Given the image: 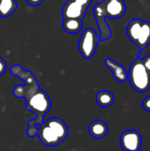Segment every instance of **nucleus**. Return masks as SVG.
<instances>
[{"mask_svg": "<svg viewBox=\"0 0 150 151\" xmlns=\"http://www.w3.org/2000/svg\"><path fill=\"white\" fill-rule=\"evenodd\" d=\"M11 75L16 76L24 81V85H17L12 94L17 98H25L27 110L34 114V119L27 122V134L33 138L37 135L38 128L35 125L43 122L44 116L51 108V101L48 94L40 88L37 79L31 71L23 69L19 65H14L10 70Z\"/></svg>", "mask_w": 150, "mask_h": 151, "instance_id": "f257e3e1", "label": "nucleus"}, {"mask_svg": "<svg viewBox=\"0 0 150 151\" xmlns=\"http://www.w3.org/2000/svg\"><path fill=\"white\" fill-rule=\"evenodd\" d=\"M68 127L64 120L58 118H50L40 124L37 135L47 147H54L60 144L68 136Z\"/></svg>", "mask_w": 150, "mask_h": 151, "instance_id": "f03ea898", "label": "nucleus"}, {"mask_svg": "<svg viewBox=\"0 0 150 151\" xmlns=\"http://www.w3.org/2000/svg\"><path fill=\"white\" fill-rule=\"evenodd\" d=\"M128 80L132 88L137 92L144 93L150 88V72L144 65L141 53L129 68Z\"/></svg>", "mask_w": 150, "mask_h": 151, "instance_id": "7ed1b4c3", "label": "nucleus"}, {"mask_svg": "<svg viewBox=\"0 0 150 151\" xmlns=\"http://www.w3.org/2000/svg\"><path fill=\"white\" fill-rule=\"evenodd\" d=\"M126 34L129 40L142 50L150 43V22L134 19L128 23Z\"/></svg>", "mask_w": 150, "mask_h": 151, "instance_id": "20e7f679", "label": "nucleus"}, {"mask_svg": "<svg viewBox=\"0 0 150 151\" xmlns=\"http://www.w3.org/2000/svg\"><path fill=\"white\" fill-rule=\"evenodd\" d=\"M99 41L100 37L95 29L92 27L86 28L82 32L79 41V50L81 56L86 59L91 58L96 51Z\"/></svg>", "mask_w": 150, "mask_h": 151, "instance_id": "39448f33", "label": "nucleus"}, {"mask_svg": "<svg viewBox=\"0 0 150 151\" xmlns=\"http://www.w3.org/2000/svg\"><path fill=\"white\" fill-rule=\"evenodd\" d=\"M92 0H67L62 10L63 19L75 18L83 19Z\"/></svg>", "mask_w": 150, "mask_h": 151, "instance_id": "423d86ee", "label": "nucleus"}, {"mask_svg": "<svg viewBox=\"0 0 150 151\" xmlns=\"http://www.w3.org/2000/svg\"><path fill=\"white\" fill-rule=\"evenodd\" d=\"M120 145L125 151H139L141 149V134L136 130H126L120 135Z\"/></svg>", "mask_w": 150, "mask_h": 151, "instance_id": "0eeeda50", "label": "nucleus"}, {"mask_svg": "<svg viewBox=\"0 0 150 151\" xmlns=\"http://www.w3.org/2000/svg\"><path fill=\"white\" fill-rule=\"evenodd\" d=\"M94 14L97 21L99 29L101 31L100 41L109 40L111 37V31L105 20L106 14H105V8H104V1L95 5Z\"/></svg>", "mask_w": 150, "mask_h": 151, "instance_id": "6e6552de", "label": "nucleus"}, {"mask_svg": "<svg viewBox=\"0 0 150 151\" xmlns=\"http://www.w3.org/2000/svg\"><path fill=\"white\" fill-rule=\"evenodd\" d=\"M106 18L119 19L126 12V6L123 0H104Z\"/></svg>", "mask_w": 150, "mask_h": 151, "instance_id": "1a4fd4ad", "label": "nucleus"}, {"mask_svg": "<svg viewBox=\"0 0 150 151\" xmlns=\"http://www.w3.org/2000/svg\"><path fill=\"white\" fill-rule=\"evenodd\" d=\"M104 63L105 65L111 71L116 81L118 82H125L128 80V73L122 65L115 62L111 58H106Z\"/></svg>", "mask_w": 150, "mask_h": 151, "instance_id": "9d476101", "label": "nucleus"}, {"mask_svg": "<svg viewBox=\"0 0 150 151\" xmlns=\"http://www.w3.org/2000/svg\"><path fill=\"white\" fill-rule=\"evenodd\" d=\"M109 132V127L107 124L101 119H97L90 123L88 127V133L91 137L95 139L104 138Z\"/></svg>", "mask_w": 150, "mask_h": 151, "instance_id": "9b49d317", "label": "nucleus"}, {"mask_svg": "<svg viewBox=\"0 0 150 151\" xmlns=\"http://www.w3.org/2000/svg\"><path fill=\"white\" fill-rule=\"evenodd\" d=\"M82 27V19L75 18L64 19L63 28L67 34H77L81 31Z\"/></svg>", "mask_w": 150, "mask_h": 151, "instance_id": "f8f14e48", "label": "nucleus"}, {"mask_svg": "<svg viewBox=\"0 0 150 151\" xmlns=\"http://www.w3.org/2000/svg\"><path fill=\"white\" fill-rule=\"evenodd\" d=\"M96 103L103 108H108L111 106L115 101L114 95L108 90H101L96 95Z\"/></svg>", "mask_w": 150, "mask_h": 151, "instance_id": "ddd939ff", "label": "nucleus"}, {"mask_svg": "<svg viewBox=\"0 0 150 151\" xmlns=\"http://www.w3.org/2000/svg\"><path fill=\"white\" fill-rule=\"evenodd\" d=\"M17 9L16 0H0V17L8 18Z\"/></svg>", "mask_w": 150, "mask_h": 151, "instance_id": "4468645a", "label": "nucleus"}, {"mask_svg": "<svg viewBox=\"0 0 150 151\" xmlns=\"http://www.w3.org/2000/svg\"><path fill=\"white\" fill-rule=\"evenodd\" d=\"M142 107L143 109L146 111H149L150 112V96H147L143 99V102H142Z\"/></svg>", "mask_w": 150, "mask_h": 151, "instance_id": "2eb2a0df", "label": "nucleus"}, {"mask_svg": "<svg viewBox=\"0 0 150 151\" xmlns=\"http://www.w3.org/2000/svg\"><path fill=\"white\" fill-rule=\"evenodd\" d=\"M6 69H7L6 63H5V61H4L3 58L0 57V77H1V76H3V75L4 74V73H5Z\"/></svg>", "mask_w": 150, "mask_h": 151, "instance_id": "dca6fc26", "label": "nucleus"}, {"mask_svg": "<svg viewBox=\"0 0 150 151\" xmlns=\"http://www.w3.org/2000/svg\"><path fill=\"white\" fill-rule=\"evenodd\" d=\"M27 1V3L29 4V5H31V6H37V5H40L42 2H43V0H26Z\"/></svg>", "mask_w": 150, "mask_h": 151, "instance_id": "f3484780", "label": "nucleus"}, {"mask_svg": "<svg viewBox=\"0 0 150 151\" xmlns=\"http://www.w3.org/2000/svg\"><path fill=\"white\" fill-rule=\"evenodd\" d=\"M141 59H142V62H143L144 65L146 66V68L150 72V55L145 57L144 58H141Z\"/></svg>", "mask_w": 150, "mask_h": 151, "instance_id": "a211bd4d", "label": "nucleus"}, {"mask_svg": "<svg viewBox=\"0 0 150 151\" xmlns=\"http://www.w3.org/2000/svg\"><path fill=\"white\" fill-rule=\"evenodd\" d=\"M107 1H111V0H107Z\"/></svg>", "mask_w": 150, "mask_h": 151, "instance_id": "6ab92c4d", "label": "nucleus"}]
</instances>
